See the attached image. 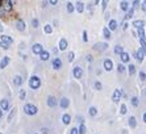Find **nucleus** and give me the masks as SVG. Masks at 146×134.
<instances>
[{
	"instance_id": "f257e3e1",
	"label": "nucleus",
	"mask_w": 146,
	"mask_h": 134,
	"mask_svg": "<svg viewBox=\"0 0 146 134\" xmlns=\"http://www.w3.org/2000/svg\"><path fill=\"white\" fill-rule=\"evenodd\" d=\"M40 85H41V80L38 76H32L29 79V87L32 89H37V88H40Z\"/></svg>"
},
{
	"instance_id": "f03ea898",
	"label": "nucleus",
	"mask_w": 146,
	"mask_h": 134,
	"mask_svg": "<svg viewBox=\"0 0 146 134\" xmlns=\"http://www.w3.org/2000/svg\"><path fill=\"white\" fill-rule=\"evenodd\" d=\"M24 112L29 116H33L37 113V107H34L33 104H25L24 105Z\"/></svg>"
},
{
	"instance_id": "7ed1b4c3",
	"label": "nucleus",
	"mask_w": 146,
	"mask_h": 134,
	"mask_svg": "<svg viewBox=\"0 0 146 134\" xmlns=\"http://www.w3.org/2000/svg\"><path fill=\"white\" fill-rule=\"evenodd\" d=\"M32 51L34 53V54H41L43 51L42 45L41 43H34V45H33V47H32Z\"/></svg>"
},
{
	"instance_id": "20e7f679",
	"label": "nucleus",
	"mask_w": 146,
	"mask_h": 134,
	"mask_svg": "<svg viewBox=\"0 0 146 134\" xmlns=\"http://www.w3.org/2000/svg\"><path fill=\"white\" fill-rule=\"evenodd\" d=\"M72 74H74V76L76 78V79H80L82 78V69L80 67H74V71H72Z\"/></svg>"
},
{
	"instance_id": "39448f33",
	"label": "nucleus",
	"mask_w": 146,
	"mask_h": 134,
	"mask_svg": "<svg viewBox=\"0 0 146 134\" xmlns=\"http://www.w3.org/2000/svg\"><path fill=\"white\" fill-rule=\"evenodd\" d=\"M53 67L55 70H59L61 67H62V61L59 59V58H55L54 61H53Z\"/></svg>"
},
{
	"instance_id": "423d86ee",
	"label": "nucleus",
	"mask_w": 146,
	"mask_h": 134,
	"mask_svg": "<svg viewBox=\"0 0 146 134\" xmlns=\"http://www.w3.org/2000/svg\"><path fill=\"white\" fill-rule=\"evenodd\" d=\"M2 4H4V5H2L4 11H11V9H12V4L13 3L9 2V0H7V2H2Z\"/></svg>"
},
{
	"instance_id": "0eeeda50",
	"label": "nucleus",
	"mask_w": 146,
	"mask_h": 134,
	"mask_svg": "<svg viewBox=\"0 0 146 134\" xmlns=\"http://www.w3.org/2000/svg\"><path fill=\"white\" fill-rule=\"evenodd\" d=\"M112 67H113V63H112V61H111V59H105V61H104V69H105L107 71H111Z\"/></svg>"
},
{
	"instance_id": "6e6552de",
	"label": "nucleus",
	"mask_w": 146,
	"mask_h": 134,
	"mask_svg": "<svg viewBox=\"0 0 146 134\" xmlns=\"http://www.w3.org/2000/svg\"><path fill=\"white\" fill-rule=\"evenodd\" d=\"M48 105L51 107V108L57 105V100H55L54 96H49V97H48Z\"/></svg>"
},
{
	"instance_id": "1a4fd4ad",
	"label": "nucleus",
	"mask_w": 146,
	"mask_h": 134,
	"mask_svg": "<svg viewBox=\"0 0 146 134\" xmlns=\"http://www.w3.org/2000/svg\"><path fill=\"white\" fill-rule=\"evenodd\" d=\"M0 108H2V110H8V108H9V103H8V100L3 99V100H2V103H0Z\"/></svg>"
},
{
	"instance_id": "9d476101",
	"label": "nucleus",
	"mask_w": 146,
	"mask_h": 134,
	"mask_svg": "<svg viewBox=\"0 0 146 134\" xmlns=\"http://www.w3.org/2000/svg\"><path fill=\"white\" fill-rule=\"evenodd\" d=\"M16 26H17V29H19L20 32H22V30H25V22L22 21V20H19V21L16 22Z\"/></svg>"
},
{
	"instance_id": "9b49d317",
	"label": "nucleus",
	"mask_w": 146,
	"mask_h": 134,
	"mask_svg": "<svg viewBox=\"0 0 146 134\" xmlns=\"http://www.w3.org/2000/svg\"><path fill=\"white\" fill-rule=\"evenodd\" d=\"M8 63H9V58L8 57H4L2 59V62H0V69H5V67L8 66Z\"/></svg>"
},
{
	"instance_id": "f8f14e48",
	"label": "nucleus",
	"mask_w": 146,
	"mask_h": 134,
	"mask_svg": "<svg viewBox=\"0 0 146 134\" xmlns=\"http://www.w3.org/2000/svg\"><path fill=\"white\" fill-rule=\"evenodd\" d=\"M120 97H121V89H116L115 93H113V101L117 103L118 100H120Z\"/></svg>"
},
{
	"instance_id": "ddd939ff",
	"label": "nucleus",
	"mask_w": 146,
	"mask_h": 134,
	"mask_svg": "<svg viewBox=\"0 0 146 134\" xmlns=\"http://www.w3.org/2000/svg\"><path fill=\"white\" fill-rule=\"evenodd\" d=\"M2 42H4V43H7V45H11L13 42V40L9 36H2Z\"/></svg>"
},
{
	"instance_id": "4468645a",
	"label": "nucleus",
	"mask_w": 146,
	"mask_h": 134,
	"mask_svg": "<svg viewBox=\"0 0 146 134\" xmlns=\"http://www.w3.org/2000/svg\"><path fill=\"white\" fill-rule=\"evenodd\" d=\"M105 47H108V45H107V43H96L95 46H94L95 50H104Z\"/></svg>"
},
{
	"instance_id": "2eb2a0df",
	"label": "nucleus",
	"mask_w": 146,
	"mask_h": 134,
	"mask_svg": "<svg viewBox=\"0 0 146 134\" xmlns=\"http://www.w3.org/2000/svg\"><path fill=\"white\" fill-rule=\"evenodd\" d=\"M120 58H121V61L124 62V63H126V62H129V54L128 53H122V54H120Z\"/></svg>"
},
{
	"instance_id": "dca6fc26",
	"label": "nucleus",
	"mask_w": 146,
	"mask_h": 134,
	"mask_svg": "<svg viewBox=\"0 0 146 134\" xmlns=\"http://www.w3.org/2000/svg\"><path fill=\"white\" fill-rule=\"evenodd\" d=\"M69 104H70V101H69V99H66V97H63V99H61V107L65 109V108H67L69 107Z\"/></svg>"
},
{
	"instance_id": "f3484780",
	"label": "nucleus",
	"mask_w": 146,
	"mask_h": 134,
	"mask_svg": "<svg viewBox=\"0 0 146 134\" xmlns=\"http://www.w3.org/2000/svg\"><path fill=\"white\" fill-rule=\"evenodd\" d=\"M66 47H67V41H66L65 38H62V40L59 41V49H61V50H66Z\"/></svg>"
},
{
	"instance_id": "a211bd4d",
	"label": "nucleus",
	"mask_w": 146,
	"mask_h": 134,
	"mask_svg": "<svg viewBox=\"0 0 146 134\" xmlns=\"http://www.w3.org/2000/svg\"><path fill=\"white\" fill-rule=\"evenodd\" d=\"M62 121H63V124L69 125L70 122H71V117H70V114H65V116L62 117Z\"/></svg>"
},
{
	"instance_id": "6ab92c4d",
	"label": "nucleus",
	"mask_w": 146,
	"mask_h": 134,
	"mask_svg": "<svg viewBox=\"0 0 146 134\" xmlns=\"http://www.w3.org/2000/svg\"><path fill=\"white\" fill-rule=\"evenodd\" d=\"M136 58H137L140 62H142V61H143V51H142L141 49H140V50L136 53Z\"/></svg>"
},
{
	"instance_id": "aec40b11",
	"label": "nucleus",
	"mask_w": 146,
	"mask_h": 134,
	"mask_svg": "<svg viewBox=\"0 0 146 134\" xmlns=\"http://www.w3.org/2000/svg\"><path fill=\"white\" fill-rule=\"evenodd\" d=\"M13 83H15V85H17V87H19V85H21V83H22V78H21V76H19V75H17V76H15Z\"/></svg>"
},
{
	"instance_id": "412c9836",
	"label": "nucleus",
	"mask_w": 146,
	"mask_h": 134,
	"mask_svg": "<svg viewBox=\"0 0 146 134\" xmlns=\"http://www.w3.org/2000/svg\"><path fill=\"white\" fill-rule=\"evenodd\" d=\"M116 28H117L116 20H111V21H109V30H115Z\"/></svg>"
},
{
	"instance_id": "4be33fe9",
	"label": "nucleus",
	"mask_w": 146,
	"mask_h": 134,
	"mask_svg": "<svg viewBox=\"0 0 146 134\" xmlns=\"http://www.w3.org/2000/svg\"><path fill=\"white\" fill-rule=\"evenodd\" d=\"M133 25L136 28H143V21L142 20H136V21H133Z\"/></svg>"
},
{
	"instance_id": "5701e85b",
	"label": "nucleus",
	"mask_w": 146,
	"mask_h": 134,
	"mask_svg": "<svg viewBox=\"0 0 146 134\" xmlns=\"http://www.w3.org/2000/svg\"><path fill=\"white\" fill-rule=\"evenodd\" d=\"M138 37H140V40H146V37H145V33H143V28H138Z\"/></svg>"
},
{
	"instance_id": "b1692460",
	"label": "nucleus",
	"mask_w": 146,
	"mask_h": 134,
	"mask_svg": "<svg viewBox=\"0 0 146 134\" xmlns=\"http://www.w3.org/2000/svg\"><path fill=\"white\" fill-rule=\"evenodd\" d=\"M40 57H41L42 61H48V59H49V53H48V51H42V53L40 54Z\"/></svg>"
},
{
	"instance_id": "393cba45",
	"label": "nucleus",
	"mask_w": 146,
	"mask_h": 134,
	"mask_svg": "<svg viewBox=\"0 0 146 134\" xmlns=\"http://www.w3.org/2000/svg\"><path fill=\"white\" fill-rule=\"evenodd\" d=\"M76 11H78L79 13L83 12V3H82V2H78V3H76Z\"/></svg>"
},
{
	"instance_id": "a878e982",
	"label": "nucleus",
	"mask_w": 146,
	"mask_h": 134,
	"mask_svg": "<svg viewBox=\"0 0 146 134\" xmlns=\"http://www.w3.org/2000/svg\"><path fill=\"white\" fill-rule=\"evenodd\" d=\"M120 7H121V9H122V11H128L129 4H128V2H121V3H120Z\"/></svg>"
},
{
	"instance_id": "bb28decb",
	"label": "nucleus",
	"mask_w": 146,
	"mask_h": 134,
	"mask_svg": "<svg viewBox=\"0 0 146 134\" xmlns=\"http://www.w3.org/2000/svg\"><path fill=\"white\" fill-rule=\"evenodd\" d=\"M103 33H104V37H105L107 40H109V38H111V30H109L108 28H104Z\"/></svg>"
},
{
	"instance_id": "cd10ccee",
	"label": "nucleus",
	"mask_w": 146,
	"mask_h": 134,
	"mask_svg": "<svg viewBox=\"0 0 146 134\" xmlns=\"http://www.w3.org/2000/svg\"><path fill=\"white\" fill-rule=\"evenodd\" d=\"M133 13H134V9H133V8H130V9H129V12L125 15V18H126V20L132 18V17H133Z\"/></svg>"
},
{
	"instance_id": "c85d7f7f",
	"label": "nucleus",
	"mask_w": 146,
	"mask_h": 134,
	"mask_svg": "<svg viewBox=\"0 0 146 134\" xmlns=\"http://www.w3.org/2000/svg\"><path fill=\"white\" fill-rule=\"evenodd\" d=\"M129 125H130V128H136V118L134 117L129 118Z\"/></svg>"
},
{
	"instance_id": "c756f323",
	"label": "nucleus",
	"mask_w": 146,
	"mask_h": 134,
	"mask_svg": "<svg viewBox=\"0 0 146 134\" xmlns=\"http://www.w3.org/2000/svg\"><path fill=\"white\" fill-rule=\"evenodd\" d=\"M89 114H91V116H96L97 114V109L95 107H91V108H89Z\"/></svg>"
},
{
	"instance_id": "7c9ffc66",
	"label": "nucleus",
	"mask_w": 146,
	"mask_h": 134,
	"mask_svg": "<svg viewBox=\"0 0 146 134\" xmlns=\"http://www.w3.org/2000/svg\"><path fill=\"white\" fill-rule=\"evenodd\" d=\"M43 30H45V33H48V34H50V33L53 32V28H51L50 25H45Z\"/></svg>"
},
{
	"instance_id": "2f4dec72",
	"label": "nucleus",
	"mask_w": 146,
	"mask_h": 134,
	"mask_svg": "<svg viewBox=\"0 0 146 134\" xmlns=\"http://www.w3.org/2000/svg\"><path fill=\"white\" fill-rule=\"evenodd\" d=\"M67 11H69V12L71 13V12H74V4L72 3H67Z\"/></svg>"
},
{
	"instance_id": "473e14b6",
	"label": "nucleus",
	"mask_w": 146,
	"mask_h": 134,
	"mask_svg": "<svg viewBox=\"0 0 146 134\" xmlns=\"http://www.w3.org/2000/svg\"><path fill=\"white\" fill-rule=\"evenodd\" d=\"M15 113H16V109L13 108L12 110H11V113H9V116H8V121H12V118H13V116H15Z\"/></svg>"
},
{
	"instance_id": "72a5a7b5",
	"label": "nucleus",
	"mask_w": 146,
	"mask_h": 134,
	"mask_svg": "<svg viewBox=\"0 0 146 134\" xmlns=\"http://www.w3.org/2000/svg\"><path fill=\"white\" fill-rule=\"evenodd\" d=\"M134 72H136V67H134V64H129V74L133 75Z\"/></svg>"
},
{
	"instance_id": "f704fd0d",
	"label": "nucleus",
	"mask_w": 146,
	"mask_h": 134,
	"mask_svg": "<svg viewBox=\"0 0 146 134\" xmlns=\"http://www.w3.org/2000/svg\"><path fill=\"white\" fill-rule=\"evenodd\" d=\"M132 104H133V107H138V99L136 96L132 97Z\"/></svg>"
},
{
	"instance_id": "c9c22d12",
	"label": "nucleus",
	"mask_w": 146,
	"mask_h": 134,
	"mask_svg": "<svg viewBox=\"0 0 146 134\" xmlns=\"http://www.w3.org/2000/svg\"><path fill=\"white\" fill-rule=\"evenodd\" d=\"M120 113H121V114H125V113H126V105H125V104L121 105V108H120Z\"/></svg>"
},
{
	"instance_id": "e433bc0d",
	"label": "nucleus",
	"mask_w": 146,
	"mask_h": 134,
	"mask_svg": "<svg viewBox=\"0 0 146 134\" xmlns=\"http://www.w3.org/2000/svg\"><path fill=\"white\" fill-rule=\"evenodd\" d=\"M78 133H79V134H86V126L84 125H80V128L78 129Z\"/></svg>"
},
{
	"instance_id": "4c0bfd02",
	"label": "nucleus",
	"mask_w": 146,
	"mask_h": 134,
	"mask_svg": "<svg viewBox=\"0 0 146 134\" xmlns=\"http://www.w3.org/2000/svg\"><path fill=\"white\" fill-rule=\"evenodd\" d=\"M115 53H116V54H122V53H124V50H122L121 46H116V47H115Z\"/></svg>"
},
{
	"instance_id": "58836bf2",
	"label": "nucleus",
	"mask_w": 146,
	"mask_h": 134,
	"mask_svg": "<svg viewBox=\"0 0 146 134\" xmlns=\"http://www.w3.org/2000/svg\"><path fill=\"white\" fill-rule=\"evenodd\" d=\"M117 70H118V72H124L125 71V67L122 66V64H118L117 66Z\"/></svg>"
},
{
	"instance_id": "ea45409f",
	"label": "nucleus",
	"mask_w": 146,
	"mask_h": 134,
	"mask_svg": "<svg viewBox=\"0 0 146 134\" xmlns=\"http://www.w3.org/2000/svg\"><path fill=\"white\" fill-rule=\"evenodd\" d=\"M32 25H33V28H37L38 26V20H32Z\"/></svg>"
},
{
	"instance_id": "a19ab883",
	"label": "nucleus",
	"mask_w": 146,
	"mask_h": 134,
	"mask_svg": "<svg viewBox=\"0 0 146 134\" xmlns=\"http://www.w3.org/2000/svg\"><path fill=\"white\" fill-rule=\"evenodd\" d=\"M20 99L21 100L25 99V91H24V89H21V91H20Z\"/></svg>"
},
{
	"instance_id": "79ce46f5",
	"label": "nucleus",
	"mask_w": 146,
	"mask_h": 134,
	"mask_svg": "<svg viewBox=\"0 0 146 134\" xmlns=\"http://www.w3.org/2000/svg\"><path fill=\"white\" fill-rule=\"evenodd\" d=\"M72 61H74V53L70 51L69 53V62H72Z\"/></svg>"
},
{
	"instance_id": "37998d69",
	"label": "nucleus",
	"mask_w": 146,
	"mask_h": 134,
	"mask_svg": "<svg viewBox=\"0 0 146 134\" xmlns=\"http://www.w3.org/2000/svg\"><path fill=\"white\" fill-rule=\"evenodd\" d=\"M8 46H9V45H7V43H4V42H0V47H3L4 50H7Z\"/></svg>"
},
{
	"instance_id": "c03bdc74",
	"label": "nucleus",
	"mask_w": 146,
	"mask_h": 134,
	"mask_svg": "<svg viewBox=\"0 0 146 134\" xmlns=\"http://www.w3.org/2000/svg\"><path fill=\"white\" fill-rule=\"evenodd\" d=\"M140 78H141V80H145V79H146V75H145V72H143V71H141V72H140Z\"/></svg>"
},
{
	"instance_id": "a18cd8bd",
	"label": "nucleus",
	"mask_w": 146,
	"mask_h": 134,
	"mask_svg": "<svg viewBox=\"0 0 146 134\" xmlns=\"http://www.w3.org/2000/svg\"><path fill=\"white\" fill-rule=\"evenodd\" d=\"M83 41H84V42H87V41H88V37H87V32H86V30L83 32Z\"/></svg>"
},
{
	"instance_id": "49530a36",
	"label": "nucleus",
	"mask_w": 146,
	"mask_h": 134,
	"mask_svg": "<svg viewBox=\"0 0 146 134\" xmlns=\"http://www.w3.org/2000/svg\"><path fill=\"white\" fill-rule=\"evenodd\" d=\"M95 87H96V89H102V83H100V82H96V83H95Z\"/></svg>"
},
{
	"instance_id": "de8ad7c7",
	"label": "nucleus",
	"mask_w": 146,
	"mask_h": 134,
	"mask_svg": "<svg viewBox=\"0 0 146 134\" xmlns=\"http://www.w3.org/2000/svg\"><path fill=\"white\" fill-rule=\"evenodd\" d=\"M70 134H79V133H78V129L76 128H72L71 131H70Z\"/></svg>"
},
{
	"instance_id": "09e8293b",
	"label": "nucleus",
	"mask_w": 146,
	"mask_h": 134,
	"mask_svg": "<svg viewBox=\"0 0 146 134\" xmlns=\"http://www.w3.org/2000/svg\"><path fill=\"white\" fill-rule=\"evenodd\" d=\"M142 11H143V12H146V0L142 3Z\"/></svg>"
},
{
	"instance_id": "8fccbe9b",
	"label": "nucleus",
	"mask_w": 146,
	"mask_h": 134,
	"mask_svg": "<svg viewBox=\"0 0 146 134\" xmlns=\"http://www.w3.org/2000/svg\"><path fill=\"white\" fill-rule=\"evenodd\" d=\"M4 13H5V11L3 9V7H0V16H4Z\"/></svg>"
},
{
	"instance_id": "3c124183",
	"label": "nucleus",
	"mask_w": 146,
	"mask_h": 134,
	"mask_svg": "<svg viewBox=\"0 0 146 134\" xmlns=\"http://www.w3.org/2000/svg\"><path fill=\"white\" fill-rule=\"evenodd\" d=\"M87 59H88L89 62H92V59H94V58H92V55H88V57H87Z\"/></svg>"
},
{
	"instance_id": "603ef678",
	"label": "nucleus",
	"mask_w": 146,
	"mask_h": 134,
	"mask_svg": "<svg viewBox=\"0 0 146 134\" xmlns=\"http://www.w3.org/2000/svg\"><path fill=\"white\" fill-rule=\"evenodd\" d=\"M42 133H43V134H48V129L43 128V129H42Z\"/></svg>"
},
{
	"instance_id": "864d4df0",
	"label": "nucleus",
	"mask_w": 146,
	"mask_h": 134,
	"mask_svg": "<svg viewBox=\"0 0 146 134\" xmlns=\"http://www.w3.org/2000/svg\"><path fill=\"white\" fill-rule=\"evenodd\" d=\"M50 4H53V5H55V4H57V0H51V2H50Z\"/></svg>"
},
{
	"instance_id": "5fc2aeb1",
	"label": "nucleus",
	"mask_w": 146,
	"mask_h": 134,
	"mask_svg": "<svg viewBox=\"0 0 146 134\" xmlns=\"http://www.w3.org/2000/svg\"><path fill=\"white\" fill-rule=\"evenodd\" d=\"M105 7H107V2H103V9H105Z\"/></svg>"
},
{
	"instance_id": "6e6d98bb",
	"label": "nucleus",
	"mask_w": 146,
	"mask_h": 134,
	"mask_svg": "<svg viewBox=\"0 0 146 134\" xmlns=\"http://www.w3.org/2000/svg\"><path fill=\"white\" fill-rule=\"evenodd\" d=\"M3 32V25H2V22H0V33Z\"/></svg>"
},
{
	"instance_id": "4d7b16f0",
	"label": "nucleus",
	"mask_w": 146,
	"mask_h": 134,
	"mask_svg": "<svg viewBox=\"0 0 146 134\" xmlns=\"http://www.w3.org/2000/svg\"><path fill=\"white\" fill-rule=\"evenodd\" d=\"M3 116V110H2V108H0V117Z\"/></svg>"
},
{
	"instance_id": "13d9d810",
	"label": "nucleus",
	"mask_w": 146,
	"mask_h": 134,
	"mask_svg": "<svg viewBox=\"0 0 146 134\" xmlns=\"http://www.w3.org/2000/svg\"><path fill=\"white\" fill-rule=\"evenodd\" d=\"M143 121H145V122H146V113H145V114H143Z\"/></svg>"
}]
</instances>
